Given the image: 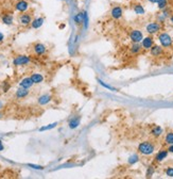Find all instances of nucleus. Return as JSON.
I'll use <instances>...</instances> for the list:
<instances>
[{"mask_svg": "<svg viewBox=\"0 0 173 179\" xmlns=\"http://www.w3.org/2000/svg\"><path fill=\"white\" fill-rule=\"evenodd\" d=\"M138 151L145 156H150L155 151V146L151 142H142L138 145Z\"/></svg>", "mask_w": 173, "mask_h": 179, "instance_id": "f257e3e1", "label": "nucleus"}, {"mask_svg": "<svg viewBox=\"0 0 173 179\" xmlns=\"http://www.w3.org/2000/svg\"><path fill=\"white\" fill-rule=\"evenodd\" d=\"M158 41L160 45L165 48H169V47L172 46L173 44V39L172 36L167 32H161L158 34Z\"/></svg>", "mask_w": 173, "mask_h": 179, "instance_id": "f03ea898", "label": "nucleus"}, {"mask_svg": "<svg viewBox=\"0 0 173 179\" xmlns=\"http://www.w3.org/2000/svg\"><path fill=\"white\" fill-rule=\"evenodd\" d=\"M31 62V58L29 55H17L13 59V65L14 66H23V65H27Z\"/></svg>", "mask_w": 173, "mask_h": 179, "instance_id": "7ed1b4c3", "label": "nucleus"}, {"mask_svg": "<svg viewBox=\"0 0 173 179\" xmlns=\"http://www.w3.org/2000/svg\"><path fill=\"white\" fill-rule=\"evenodd\" d=\"M161 30V24L159 21H152L147 25L146 27V31L149 34H156Z\"/></svg>", "mask_w": 173, "mask_h": 179, "instance_id": "20e7f679", "label": "nucleus"}, {"mask_svg": "<svg viewBox=\"0 0 173 179\" xmlns=\"http://www.w3.org/2000/svg\"><path fill=\"white\" fill-rule=\"evenodd\" d=\"M32 21H33L32 14H31V13H28V12L21 13V14L19 15V17H18V22L23 27L30 26Z\"/></svg>", "mask_w": 173, "mask_h": 179, "instance_id": "39448f33", "label": "nucleus"}, {"mask_svg": "<svg viewBox=\"0 0 173 179\" xmlns=\"http://www.w3.org/2000/svg\"><path fill=\"white\" fill-rule=\"evenodd\" d=\"M130 39L133 43H141V41L143 40V34L140 30L134 29L130 32Z\"/></svg>", "mask_w": 173, "mask_h": 179, "instance_id": "423d86ee", "label": "nucleus"}, {"mask_svg": "<svg viewBox=\"0 0 173 179\" xmlns=\"http://www.w3.org/2000/svg\"><path fill=\"white\" fill-rule=\"evenodd\" d=\"M14 6L16 11H18V12H20V13H25L28 11L30 4H29V2L26 1V0H18V1L15 3Z\"/></svg>", "mask_w": 173, "mask_h": 179, "instance_id": "0eeeda50", "label": "nucleus"}, {"mask_svg": "<svg viewBox=\"0 0 173 179\" xmlns=\"http://www.w3.org/2000/svg\"><path fill=\"white\" fill-rule=\"evenodd\" d=\"M110 16H112L114 19H116V21L120 19L121 17L123 16V10H122V8H121V6H113L112 10H110Z\"/></svg>", "mask_w": 173, "mask_h": 179, "instance_id": "6e6552de", "label": "nucleus"}, {"mask_svg": "<svg viewBox=\"0 0 173 179\" xmlns=\"http://www.w3.org/2000/svg\"><path fill=\"white\" fill-rule=\"evenodd\" d=\"M33 51H34L35 55H43L47 51V47L45 46L43 43H35L33 45Z\"/></svg>", "mask_w": 173, "mask_h": 179, "instance_id": "1a4fd4ad", "label": "nucleus"}, {"mask_svg": "<svg viewBox=\"0 0 173 179\" xmlns=\"http://www.w3.org/2000/svg\"><path fill=\"white\" fill-rule=\"evenodd\" d=\"M52 98L53 97L50 94H43V95H41L37 98V104L39 106H46V105H48L49 102L52 101Z\"/></svg>", "mask_w": 173, "mask_h": 179, "instance_id": "9d476101", "label": "nucleus"}, {"mask_svg": "<svg viewBox=\"0 0 173 179\" xmlns=\"http://www.w3.org/2000/svg\"><path fill=\"white\" fill-rule=\"evenodd\" d=\"M154 45V39L152 36H147L143 37V40L141 41V46H142L143 49H147V50H150L151 48Z\"/></svg>", "mask_w": 173, "mask_h": 179, "instance_id": "9b49d317", "label": "nucleus"}, {"mask_svg": "<svg viewBox=\"0 0 173 179\" xmlns=\"http://www.w3.org/2000/svg\"><path fill=\"white\" fill-rule=\"evenodd\" d=\"M34 86V82L32 81L31 77H26L19 82V88H23V89H31Z\"/></svg>", "mask_w": 173, "mask_h": 179, "instance_id": "f8f14e48", "label": "nucleus"}, {"mask_svg": "<svg viewBox=\"0 0 173 179\" xmlns=\"http://www.w3.org/2000/svg\"><path fill=\"white\" fill-rule=\"evenodd\" d=\"M29 93H30V92H29L28 89L19 88L16 91V93H15V97L18 98V99H23V98H26L27 96L29 95Z\"/></svg>", "mask_w": 173, "mask_h": 179, "instance_id": "ddd939ff", "label": "nucleus"}, {"mask_svg": "<svg viewBox=\"0 0 173 179\" xmlns=\"http://www.w3.org/2000/svg\"><path fill=\"white\" fill-rule=\"evenodd\" d=\"M150 52L153 57H159L163 53V46L159 45H153V47L150 49Z\"/></svg>", "mask_w": 173, "mask_h": 179, "instance_id": "4468645a", "label": "nucleus"}, {"mask_svg": "<svg viewBox=\"0 0 173 179\" xmlns=\"http://www.w3.org/2000/svg\"><path fill=\"white\" fill-rule=\"evenodd\" d=\"M44 21H45V19H44L43 17H36V18H34L32 21V22H31V28L39 29L44 25Z\"/></svg>", "mask_w": 173, "mask_h": 179, "instance_id": "2eb2a0df", "label": "nucleus"}, {"mask_svg": "<svg viewBox=\"0 0 173 179\" xmlns=\"http://www.w3.org/2000/svg\"><path fill=\"white\" fill-rule=\"evenodd\" d=\"M80 123H81V116H74L68 123V126H69L70 129H75L79 127Z\"/></svg>", "mask_w": 173, "mask_h": 179, "instance_id": "dca6fc26", "label": "nucleus"}, {"mask_svg": "<svg viewBox=\"0 0 173 179\" xmlns=\"http://www.w3.org/2000/svg\"><path fill=\"white\" fill-rule=\"evenodd\" d=\"M168 149H161L160 151H158V154L156 155V157H155V161L156 162H161V161H164L166 158H167L168 156Z\"/></svg>", "mask_w": 173, "mask_h": 179, "instance_id": "f3484780", "label": "nucleus"}, {"mask_svg": "<svg viewBox=\"0 0 173 179\" xmlns=\"http://www.w3.org/2000/svg\"><path fill=\"white\" fill-rule=\"evenodd\" d=\"M30 77L32 79V81L34 82V84H39L44 81V76L39 73H33Z\"/></svg>", "mask_w": 173, "mask_h": 179, "instance_id": "a211bd4d", "label": "nucleus"}, {"mask_svg": "<svg viewBox=\"0 0 173 179\" xmlns=\"http://www.w3.org/2000/svg\"><path fill=\"white\" fill-rule=\"evenodd\" d=\"M1 21L6 26H11V25H13V21H14V17L11 14H4L1 17Z\"/></svg>", "mask_w": 173, "mask_h": 179, "instance_id": "6ab92c4d", "label": "nucleus"}, {"mask_svg": "<svg viewBox=\"0 0 173 179\" xmlns=\"http://www.w3.org/2000/svg\"><path fill=\"white\" fill-rule=\"evenodd\" d=\"M133 10H134V12L136 13L137 15H143L146 13L145 8H143L141 3H135L134 6H133Z\"/></svg>", "mask_w": 173, "mask_h": 179, "instance_id": "aec40b11", "label": "nucleus"}, {"mask_svg": "<svg viewBox=\"0 0 173 179\" xmlns=\"http://www.w3.org/2000/svg\"><path fill=\"white\" fill-rule=\"evenodd\" d=\"M142 49V46L139 45V43H133V45L131 46V52L133 55H136V53H139Z\"/></svg>", "mask_w": 173, "mask_h": 179, "instance_id": "412c9836", "label": "nucleus"}, {"mask_svg": "<svg viewBox=\"0 0 173 179\" xmlns=\"http://www.w3.org/2000/svg\"><path fill=\"white\" fill-rule=\"evenodd\" d=\"M151 133H152L153 136H160L161 133H163V128L159 126H154L152 128V130H151Z\"/></svg>", "mask_w": 173, "mask_h": 179, "instance_id": "4be33fe9", "label": "nucleus"}, {"mask_svg": "<svg viewBox=\"0 0 173 179\" xmlns=\"http://www.w3.org/2000/svg\"><path fill=\"white\" fill-rule=\"evenodd\" d=\"M74 21L77 25H83V12L77 13L74 16Z\"/></svg>", "mask_w": 173, "mask_h": 179, "instance_id": "5701e85b", "label": "nucleus"}, {"mask_svg": "<svg viewBox=\"0 0 173 179\" xmlns=\"http://www.w3.org/2000/svg\"><path fill=\"white\" fill-rule=\"evenodd\" d=\"M165 143L168 145H172L173 144V132L172 131H170V132H168L166 134L165 136Z\"/></svg>", "mask_w": 173, "mask_h": 179, "instance_id": "b1692460", "label": "nucleus"}, {"mask_svg": "<svg viewBox=\"0 0 173 179\" xmlns=\"http://www.w3.org/2000/svg\"><path fill=\"white\" fill-rule=\"evenodd\" d=\"M157 6H158L159 10H165L168 6V0H158L157 1Z\"/></svg>", "mask_w": 173, "mask_h": 179, "instance_id": "393cba45", "label": "nucleus"}, {"mask_svg": "<svg viewBox=\"0 0 173 179\" xmlns=\"http://www.w3.org/2000/svg\"><path fill=\"white\" fill-rule=\"evenodd\" d=\"M57 126V122L55 123H52V124H49L47 126H44V127H41L39 128V131H46V130H50V129H53Z\"/></svg>", "mask_w": 173, "mask_h": 179, "instance_id": "a878e982", "label": "nucleus"}, {"mask_svg": "<svg viewBox=\"0 0 173 179\" xmlns=\"http://www.w3.org/2000/svg\"><path fill=\"white\" fill-rule=\"evenodd\" d=\"M139 161V156L138 155H132L128 158V162L130 163V164H135L136 162H138Z\"/></svg>", "mask_w": 173, "mask_h": 179, "instance_id": "bb28decb", "label": "nucleus"}, {"mask_svg": "<svg viewBox=\"0 0 173 179\" xmlns=\"http://www.w3.org/2000/svg\"><path fill=\"white\" fill-rule=\"evenodd\" d=\"M99 81V83L101 84L102 86H103V88H105V89H107V90H110V91H113V92H116V91H118V90L117 89H115V88H113V86H108V84H106V83H104L103 81H102V80H98Z\"/></svg>", "mask_w": 173, "mask_h": 179, "instance_id": "cd10ccee", "label": "nucleus"}, {"mask_svg": "<svg viewBox=\"0 0 173 179\" xmlns=\"http://www.w3.org/2000/svg\"><path fill=\"white\" fill-rule=\"evenodd\" d=\"M83 25L85 28L88 27V16H87V13L86 12H83Z\"/></svg>", "mask_w": 173, "mask_h": 179, "instance_id": "c85d7f7f", "label": "nucleus"}, {"mask_svg": "<svg viewBox=\"0 0 173 179\" xmlns=\"http://www.w3.org/2000/svg\"><path fill=\"white\" fill-rule=\"evenodd\" d=\"M29 167H32V169H39V171H41V169H44V166H41V165H36V164H32V163H29V164H27Z\"/></svg>", "mask_w": 173, "mask_h": 179, "instance_id": "c756f323", "label": "nucleus"}, {"mask_svg": "<svg viewBox=\"0 0 173 179\" xmlns=\"http://www.w3.org/2000/svg\"><path fill=\"white\" fill-rule=\"evenodd\" d=\"M166 175L173 178V167H168V169H166Z\"/></svg>", "mask_w": 173, "mask_h": 179, "instance_id": "7c9ffc66", "label": "nucleus"}, {"mask_svg": "<svg viewBox=\"0 0 173 179\" xmlns=\"http://www.w3.org/2000/svg\"><path fill=\"white\" fill-rule=\"evenodd\" d=\"M153 173H154V167H153V166H149L148 172H147V177H151V176L153 175Z\"/></svg>", "mask_w": 173, "mask_h": 179, "instance_id": "2f4dec72", "label": "nucleus"}, {"mask_svg": "<svg viewBox=\"0 0 173 179\" xmlns=\"http://www.w3.org/2000/svg\"><path fill=\"white\" fill-rule=\"evenodd\" d=\"M9 89H10V84H9L8 82H5V83H4V86H3V92H4V93H6V92L9 91Z\"/></svg>", "mask_w": 173, "mask_h": 179, "instance_id": "473e14b6", "label": "nucleus"}, {"mask_svg": "<svg viewBox=\"0 0 173 179\" xmlns=\"http://www.w3.org/2000/svg\"><path fill=\"white\" fill-rule=\"evenodd\" d=\"M3 41H4V34L2 32H0V43H2Z\"/></svg>", "mask_w": 173, "mask_h": 179, "instance_id": "72a5a7b5", "label": "nucleus"}, {"mask_svg": "<svg viewBox=\"0 0 173 179\" xmlns=\"http://www.w3.org/2000/svg\"><path fill=\"white\" fill-rule=\"evenodd\" d=\"M4 149V145H3V143H2V141L0 140V151H2Z\"/></svg>", "mask_w": 173, "mask_h": 179, "instance_id": "f704fd0d", "label": "nucleus"}, {"mask_svg": "<svg viewBox=\"0 0 173 179\" xmlns=\"http://www.w3.org/2000/svg\"><path fill=\"white\" fill-rule=\"evenodd\" d=\"M168 151H169V153H172L173 154V144L169 146V148H168Z\"/></svg>", "mask_w": 173, "mask_h": 179, "instance_id": "c9c22d12", "label": "nucleus"}, {"mask_svg": "<svg viewBox=\"0 0 173 179\" xmlns=\"http://www.w3.org/2000/svg\"><path fill=\"white\" fill-rule=\"evenodd\" d=\"M149 2H151V3H157V1L158 0H148Z\"/></svg>", "mask_w": 173, "mask_h": 179, "instance_id": "e433bc0d", "label": "nucleus"}, {"mask_svg": "<svg viewBox=\"0 0 173 179\" xmlns=\"http://www.w3.org/2000/svg\"><path fill=\"white\" fill-rule=\"evenodd\" d=\"M170 21H171V22L173 24V15H171V16H170Z\"/></svg>", "mask_w": 173, "mask_h": 179, "instance_id": "4c0bfd02", "label": "nucleus"}, {"mask_svg": "<svg viewBox=\"0 0 173 179\" xmlns=\"http://www.w3.org/2000/svg\"><path fill=\"white\" fill-rule=\"evenodd\" d=\"M2 107H3V104H2V101H0V109H1Z\"/></svg>", "mask_w": 173, "mask_h": 179, "instance_id": "58836bf2", "label": "nucleus"}, {"mask_svg": "<svg viewBox=\"0 0 173 179\" xmlns=\"http://www.w3.org/2000/svg\"><path fill=\"white\" fill-rule=\"evenodd\" d=\"M2 116H3V114H2V113H0V118H1Z\"/></svg>", "mask_w": 173, "mask_h": 179, "instance_id": "ea45409f", "label": "nucleus"}]
</instances>
